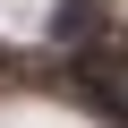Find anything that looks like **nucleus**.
<instances>
[{"instance_id": "obj_1", "label": "nucleus", "mask_w": 128, "mask_h": 128, "mask_svg": "<svg viewBox=\"0 0 128 128\" xmlns=\"http://www.w3.org/2000/svg\"><path fill=\"white\" fill-rule=\"evenodd\" d=\"M51 34H60V43H86V34H94V0H68V9L51 17Z\"/></svg>"}]
</instances>
